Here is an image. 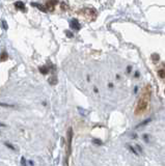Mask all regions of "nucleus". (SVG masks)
Segmentation results:
<instances>
[{
    "label": "nucleus",
    "instance_id": "1",
    "mask_svg": "<svg viewBox=\"0 0 165 166\" xmlns=\"http://www.w3.org/2000/svg\"><path fill=\"white\" fill-rule=\"evenodd\" d=\"M151 95H152V90H151V86L147 85L143 88L142 94L138 100L136 109H135V114L136 115H142L148 107L149 101H151Z\"/></svg>",
    "mask_w": 165,
    "mask_h": 166
},
{
    "label": "nucleus",
    "instance_id": "2",
    "mask_svg": "<svg viewBox=\"0 0 165 166\" xmlns=\"http://www.w3.org/2000/svg\"><path fill=\"white\" fill-rule=\"evenodd\" d=\"M72 138H73V130H72V128H70L68 131V156H70V154H71Z\"/></svg>",
    "mask_w": 165,
    "mask_h": 166
},
{
    "label": "nucleus",
    "instance_id": "3",
    "mask_svg": "<svg viewBox=\"0 0 165 166\" xmlns=\"http://www.w3.org/2000/svg\"><path fill=\"white\" fill-rule=\"evenodd\" d=\"M70 25H71V27H72L73 29H75V30H79V29H80V23L77 21V19H73V20L71 21Z\"/></svg>",
    "mask_w": 165,
    "mask_h": 166
},
{
    "label": "nucleus",
    "instance_id": "4",
    "mask_svg": "<svg viewBox=\"0 0 165 166\" xmlns=\"http://www.w3.org/2000/svg\"><path fill=\"white\" fill-rule=\"evenodd\" d=\"M56 4H57V0H50V1H48L47 4H46L47 9H49V10H53V8H54V6H55Z\"/></svg>",
    "mask_w": 165,
    "mask_h": 166
},
{
    "label": "nucleus",
    "instance_id": "5",
    "mask_svg": "<svg viewBox=\"0 0 165 166\" xmlns=\"http://www.w3.org/2000/svg\"><path fill=\"white\" fill-rule=\"evenodd\" d=\"M157 73L160 78H165V65H162L160 67V69L157 71Z\"/></svg>",
    "mask_w": 165,
    "mask_h": 166
},
{
    "label": "nucleus",
    "instance_id": "6",
    "mask_svg": "<svg viewBox=\"0 0 165 166\" xmlns=\"http://www.w3.org/2000/svg\"><path fill=\"white\" fill-rule=\"evenodd\" d=\"M31 5L32 6H35V7H37L41 11H44V12H47V7H45L44 5H42V4H40V3H34V2H32L31 3Z\"/></svg>",
    "mask_w": 165,
    "mask_h": 166
},
{
    "label": "nucleus",
    "instance_id": "7",
    "mask_svg": "<svg viewBox=\"0 0 165 166\" xmlns=\"http://www.w3.org/2000/svg\"><path fill=\"white\" fill-rule=\"evenodd\" d=\"M15 6H16L17 8H19V9H21V10H25V4L22 2V1H18V2H16L15 3Z\"/></svg>",
    "mask_w": 165,
    "mask_h": 166
},
{
    "label": "nucleus",
    "instance_id": "8",
    "mask_svg": "<svg viewBox=\"0 0 165 166\" xmlns=\"http://www.w3.org/2000/svg\"><path fill=\"white\" fill-rule=\"evenodd\" d=\"M0 106H1V107H5V108H16V105L6 104V103H0Z\"/></svg>",
    "mask_w": 165,
    "mask_h": 166
},
{
    "label": "nucleus",
    "instance_id": "9",
    "mask_svg": "<svg viewBox=\"0 0 165 166\" xmlns=\"http://www.w3.org/2000/svg\"><path fill=\"white\" fill-rule=\"evenodd\" d=\"M8 58V55H7V52L3 51L1 53V55H0V59H1V61H5V60Z\"/></svg>",
    "mask_w": 165,
    "mask_h": 166
},
{
    "label": "nucleus",
    "instance_id": "10",
    "mask_svg": "<svg viewBox=\"0 0 165 166\" xmlns=\"http://www.w3.org/2000/svg\"><path fill=\"white\" fill-rule=\"evenodd\" d=\"M39 70L42 74H48L49 73V69L47 67H41V68H39Z\"/></svg>",
    "mask_w": 165,
    "mask_h": 166
},
{
    "label": "nucleus",
    "instance_id": "11",
    "mask_svg": "<svg viewBox=\"0 0 165 166\" xmlns=\"http://www.w3.org/2000/svg\"><path fill=\"white\" fill-rule=\"evenodd\" d=\"M152 120V118H148V119H146V120H144V122H142L141 124H139L138 126H137V128H139V127H142V126H144V125H146V124H148L149 122Z\"/></svg>",
    "mask_w": 165,
    "mask_h": 166
},
{
    "label": "nucleus",
    "instance_id": "12",
    "mask_svg": "<svg viewBox=\"0 0 165 166\" xmlns=\"http://www.w3.org/2000/svg\"><path fill=\"white\" fill-rule=\"evenodd\" d=\"M1 26H2V28L4 29V30H7L8 29V26H7V23H6V21H2V23H1Z\"/></svg>",
    "mask_w": 165,
    "mask_h": 166
},
{
    "label": "nucleus",
    "instance_id": "13",
    "mask_svg": "<svg viewBox=\"0 0 165 166\" xmlns=\"http://www.w3.org/2000/svg\"><path fill=\"white\" fill-rule=\"evenodd\" d=\"M49 83H51V84H53V85H54V84H56V83H57V79H56L55 77L50 78V79H49Z\"/></svg>",
    "mask_w": 165,
    "mask_h": 166
},
{
    "label": "nucleus",
    "instance_id": "14",
    "mask_svg": "<svg viewBox=\"0 0 165 166\" xmlns=\"http://www.w3.org/2000/svg\"><path fill=\"white\" fill-rule=\"evenodd\" d=\"M152 58H154V59H153L154 61H158V60H159V59H158V58H159V55H158V54H153V55H152Z\"/></svg>",
    "mask_w": 165,
    "mask_h": 166
},
{
    "label": "nucleus",
    "instance_id": "15",
    "mask_svg": "<svg viewBox=\"0 0 165 166\" xmlns=\"http://www.w3.org/2000/svg\"><path fill=\"white\" fill-rule=\"evenodd\" d=\"M4 144H5V145H6L7 147H9V148H11L12 150H15V149H16V148H15V146H14V145H11V144H10V143H8V142H5Z\"/></svg>",
    "mask_w": 165,
    "mask_h": 166
},
{
    "label": "nucleus",
    "instance_id": "16",
    "mask_svg": "<svg viewBox=\"0 0 165 166\" xmlns=\"http://www.w3.org/2000/svg\"><path fill=\"white\" fill-rule=\"evenodd\" d=\"M93 141H94V143H96V144H99V145H102V141H101L100 139H94Z\"/></svg>",
    "mask_w": 165,
    "mask_h": 166
},
{
    "label": "nucleus",
    "instance_id": "17",
    "mask_svg": "<svg viewBox=\"0 0 165 166\" xmlns=\"http://www.w3.org/2000/svg\"><path fill=\"white\" fill-rule=\"evenodd\" d=\"M21 164H22L23 166H25V165H26V159H25L24 157H22V159H21Z\"/></svg>",
    "mask_w": 165,
    "mask_h": 166
},
{
    "label": "nucleus",
    "instance_id": "18",
    "mask_svg": "<svg viewBox=\"0 0 165 166\" xmlns=\"http://www.w3.org/2000/svg\"><path fill=\"white\" fill-rule=\"evenodd\" d=\"M66 33H67V35H68L69 37H73V33H72V32H70V31H66Z\"/></svg>",
    "mask_w": 165,
    "mask_h": 166
},
{
    "label": "nucleus",
    "instance_id": "19",
    "mask_svg": "<svg viewBox=\"0 0 165 166\" xmlns=\"http://www.w3.org/2000/svg\"><path fill=\"white\" fill-rule=\"evenodd\" d=\"M143 139H144L146 142H148V136H147V135H143Z\"/></svg>",
    "mask_w": 165,
    "mask_h": 166
},
{
    "label": "nucleus",
    "instance_id": "20",
    "mask_svg": "<svg viewBox=\"0 0 165 166\" xmlns=\"http://www.w3.org/2000/svg\"><path fill=\"white\" fill-rule=\"evenodd\" d=\"M131 70H132V69H131V67H128V69H127V72L129 73V72H131Z\"/></svg>",
    "mask_w": 165,
    "mask_h": 166
},
{
    "label": "nucleus",
    "instance_id": "21",
    "mask_svg": "<svg viewBox=\"0 0 165 166\" xmlns=\"http://www.w3.org/2000/svg\"><path fill=\"white\" fill-rule=\"evenodd\" d=\"M6 125H4V124H1V123H0V127H5Z\"/></svg>",
    "mask_w": 165,
    "mask_h": 166
},
{
    "label": "nucleus",
    "instance_id": "22",
    "mask_svg": "<svg viewBox=\"0 0 165 166\" xmlns=\"http://www.w3.org/2000/svg\"><path fill=\"white\" fill-rule=\"evenodd\" d=\"M164 93H165V90H164Z\"/></svg>",
    "mask_w": 165,
    "mask_h": 166
}]
</instances>
